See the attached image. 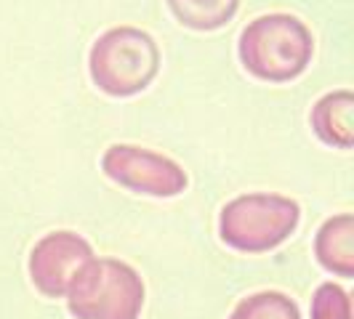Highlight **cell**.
Returning <instances> with one entry per match:
<instances>
[{
	"mask_svg": "<svg viewBox=\"0 0 354 319\" xmlns=\"http://www.w3.org/2000/svg\"><path fill=\"white\" fill-rule=\"evenodd\" d=\"M237 51L248 75L269 83H288L309 67L315 40L301 19L266 14L253 19L240 32Z\"/></svg>",
	"mask_w": 354,
	"mask_h": 319,
	"instance_id": "6da1fadb",
	"label": "cell"
},
{
	"mask_svg": "<svg viewBox=\"0 0 354 319\" xmlns=\"http://www.w3.org/2000/svg\"><path fill=\"white\" fill-rule=\"evenodd\" d=\"M91 80L106 96L128 99L142 93L160 72L155 37L139 27H112L93 43L88 56Z\"/></svg>",
	"mask_w": 354,
	"mask_h": 319,
	"instance_id": "7a4b0ae2",
	"label": "cell"
},
{
	"mask_svg": "<svg viewBox=\"0 0 354 319\" xmlns=\"http://www.w3.org/2000/svg\"><path fill=\"white\" fill-rule=\"evenodd\" d=\"M70 314L77 319H139L144 282L133 266L118 258H91L70 290Z\"/></svg>",
	"mask_w": 354,
	"mask_h": 319,
	"instance_id": "3957f363",
	"label": "cell"
},
{
	"mask_svg": "<svg viewBox=\"0 0 354 319\" xmlns=\"http://www.w3.org/2000/svg\"><path fill=\"white\" fill-rule=\"evenodd\" d=\"M301 208L296 200L269 192L240 195L221 208L218 215V237L234 250L243 253H264L296 231Z\"/></svg>",
	"mask_w": 354,
	"mask_h": 319,
	"instance_id": "277c9868",
	"label": "cell"
},
{
	"mask_svg": "<svg viewBox=\"0 0 354 319\" xmlns=\"http://www.w3.org/2000/svg\"><path fill=\"white\" fill-rule=\"evenodd\" d=\"M102 171L131 192L152 197H176L187 189L189 176L168 155L133 144H115L102 157Z\"/></svg>",
	"mask_w": 354,
	"mask_h": 319,
	"instance_id": "5b68a950",
	"label": "cell"
},
{
	"mask_svg": "<svg viewBox=\"0 0 354 319\" xmlns=\"http://www.w3.org/2000/svg\"><path fill=\"white\" fill-rule=\"evenodd\" d=\"M91 258L93 248L88 240L75 231H51L30 253V277L43 296L59 298L67 296L72 280Z\"/></svg>",
	"mask_w": 354,
	"mask_h": 319,
	"instance_id": "8992f818",
	"label": "cell"
},
{
	"mask_svg": "<svg viewBox=\"0 0 354 319\" xmlns=\"http://www.w3.org/2000/svg\"><path fill=\"white\" fill-rule=\"evenodd\" d=\"M354 93L352 90H333L325 93L317 104L312 106V128L319 142L349 149L354 144L352 128Z\"/></svg>",
	"mask_w": 354,
	"mask_h": 319,
	"instance_id": "52a82bcc",
	"label": "cell"
},
{
	"mask_svg": "<svg viewBox=\"0 0 354 319\" xmlns=\"http://www.w3.org/2000/svg\"><path fill=\"white\" fill-rule=\"evenodd\" d=\"M315 253L328 271L354 277V215L341 213L328 218L315 237Z\"/></svg>",
	"mask_w": 354,
	"mask_h": 319,
	"instance_id": "ba28073f",
	"label": "cell"
},
{
	"mask_svg": "<svg viewBox=\"0 0 354 319\" xmlns=\"http://www.w3.org/2000/svg\"><path fill=\"white\" fill-rule=\"evenodd\" d=\"M237 6L240 0H168V8L178 24L197 32H213L230 24L237 14Z\"/></svg>",
	"mask_w": 354,
	"mask_h": 319,
	"instance_id": "9c48e42d",
	"label": "cell"
},
{
	"mask_svg": "<svg viewBox=\"0 0 354 319\" xmlns=\"http://www.w3.org/2000/svg\"><path fill=\"white\" fill-rule=\"evenodd\" d=\"M230 319H301V314H299V306L288 296L266 290L237 303Z\"/></svg>",
	"mask_w": 354,
	"mask_h": 319,
	"instance_id": "30bf717a",
	"label": "cell"
},
{
	"mask_svg": "<svg viewBox=\"0 0 354 319\" xmlns=\"http://www.w3.org/2000/svg\"><path fill=\"white\" fill-rule=\"evenodd\" d=\"M312 319H352V298L341 284L325 282L312 296Z\"/></svg>",
	"mask_w": 354,
	"mask_h": 319,
	"instance_id": "8fae6325",
	"label": "cell"
}]
</instances>
